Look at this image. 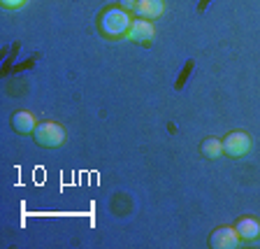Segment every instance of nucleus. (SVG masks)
I'll use <instances>...</instances> for the list:
<instances>
[{"label": "nucleus", "mask_w": 260, "mask_h": 249, "mask_svg": "<svg viewBox=\"0 0 260 249\" xmlns=\"http://www.w3.org/2000/svg\"><path fill=\"white\" fill-rule=\"evenodd\" d=\"M130 26H133V19L123 7H107V10L100 14V31L107 38H121V35H128Z\"/></svg>", "instance_id": "1"}, {"label": "nucleus", "mask_w": 260, "mask_h": 249, "mask_svg": "<svg viewBox=\"0 0 260 249\" xmlns=\"http://www.w3.org/2000/svg\"><path fill=\"white\" fill-rule=\"evenodd\" d=\"M32 137L42 147H60L65 142V128L56 121H44L32 130Z\"/></svg>", "instance_id": "2"}, {"label": "nucleus", "mask_w": 260, "mask_h": 249, "mask_svg": "<svg viewBox=\"0 0 260 249\" xmlns=\"http://www.w3.org/2000/svg\"><path fill=\"white\" fill-rule=\"evenodd\" d=\"M251 152V137L244 130H233L223 140V154L230 158H242Z\"/></svg>", "instance_id": "3"}, {"label": "nucleus", "mask_w": 260, "mask_h": 249, "mask_svg": "<svg viewBox=\"0 0 260 249\" xmlns=\"http://www.w3.org/2000/svg\"><path fill=\"white\" fill-rule=\"evenodd\" d=\"M239 233L235 231V228H216L214 233H211L209 238V244L214 249H237L239 247Z\"/></svg>", "instance_id": "4"}, {"label": "nucleus", "mask_w": 260, "mask_h": 249, "mask_svg": "<svg viewBox=\"0 0 260 249\" xmlns=\"http://www.w3.org/2000/svg\"><path fill=\"white\" fill-rule=\"evenodd\" d=\"M153 35H156L153 23L146 21V19H135V21H133V26H130V31H128V40L140 42V44H151Z\"/></svg>", "instance_id": "5"}, {"label": "nucleus", "mask_w": 260, "mask_h": 249, "mask_svg": "<svg viewBox=\"0 0 260 249\" xmlns=\"http://www.w3.org/2000/svg\"><path fill=\"white\" fill-rule=\"evenodd\" d=\"M235 231L239 233V238L251 242V240H258L260 238V222L253 217H242L237 224H235Z\"/></svg>", "instance_id": "6"}, {"label": "nucleus", "mask_w": 260, "mask_h": 249, "mask_svg": "<svg viewBox=\"0 0 260 249\" xmlns=\"http://www.w3.org/2000/svg\"><path fill=\"white\" fill-rule=\"evenodd\" d=\"M12 128H14L16 133H21V135H28V133H32V130L38 128V124H35V117H32L30 112L19 109V112L12 114Z\"/></svg>", "instance_id": "7"}, {"label": "nucleus", "mask_w": 260, "mask_h": 249, "mask_svg": "<svg viewBox=\"0 0 260 249\" xmlns=\"http://www.w3.org/2000/svg\"><path fill=\"white\" fill-rule=\"evenodd\" d=\"M165 5H162V0H137L135 5V14L140 19H158L162 14Z\"/></svg>", "instance_id": "8"}, {"label": "nucleus", "mask_w": 260, "mask_h": 249, "mask_svg": "<svg viewBox=\"0 0 260 249\" xmlns=\"http://www.w3.org/2000/svg\"><path fill=\"white\" fill-rule=\"evenodd\" d=\"M200 152H202V156H207V158L223 156V140H218V137H207L200 145Z\"/></svg>", "instance_id": "9"}, {"label": "nucleus", "mask_w": 260, "mask_h": 249, "mask_svg": "<svg viewBox=\"0 0 260 249\" xmlns=\"http://www.w3.org/2000/svg\"><path fill=\"white\" fill-rule=\"evenodd\" d=\"M193 65H195V61L193 59H188L184 63V68H181V72H179V79H177V84H174V89L177 91H181V89L186 87V79L190 77V72H193Z\"/></svg>", "instance_id": "10"}, {"label": "nucleus", "mask_w": 260, "mask_h": 249, "mask_svg": "<svg viewBox=\"0 0 260 249\" xmlns=\"http://www.w3.org/2000/svg\"><path fill=\"white\" fill-rule=\"evenodd\" d=\"M26 0H3V7H7V10H16V7H21Z\"/></svg>", "instance_id": "11"}, {"label": "nucleus", "mask_w": 260, "mask_h": 249, "mask_svg": "<svg viewBox=\"0 0 260 249\" xmlns=\"http://www.w3.org/2000/svg\"><path fill=\"white\" fill-rule=\"evenodd\" d=\"M135 5H137V0H121V7H123V10H133V12H135Z\"/></svg>", "instance_id": "12"}, {"label": "nucleus", "mask_w": 260, "mask_h": 249, "mask_svg": "<svg viewBox=\"0 0 260 249\" xmlns=\"http://www.w3.org/2000/svg\"><path fill=\"white\" fill-rule=\"evenodd\" d=\"M209 3H211V0H202V3H200V7H198V12H200V14H202V12H205V7L209 5Z\"/></svg>", "instance_id": "13"}]
</instances>
